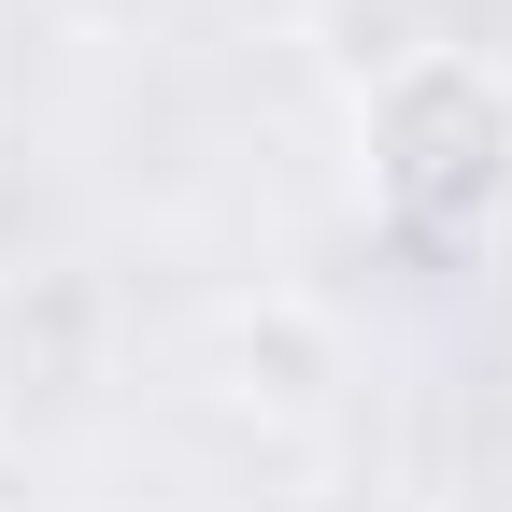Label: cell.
<instances>
[{"mask_svg":"<svg viewBox=\"0 0 512 512\" xmlns=\"http://www.w3.org/2000/svg\"><path fill=\"white\" fill-rule=\"evenodd\" d=\"M356 157H370L384 228H413V242L484 228L512 200V72H484L456 43H413L399 72L356 100Z\"/></svg>","mask_w":512,"mask_h":512,"instance_id":"obj_1","label":"cell"}]
</instances>
